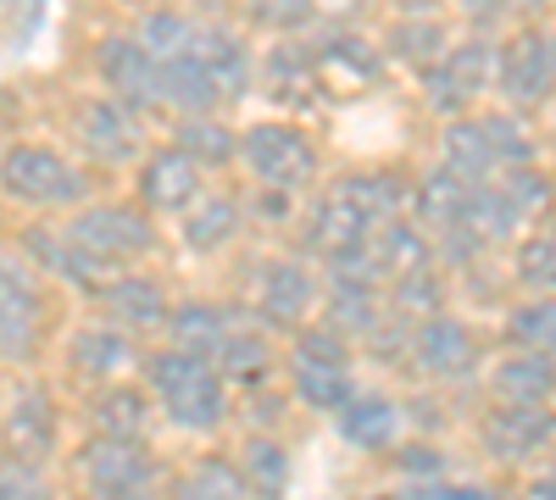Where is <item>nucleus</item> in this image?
Segmentation results:
<instances>
[{
  "mask_svg": "<svg viewBox=\"0 0 556 500\" xmlns=\"http://www.w3.org/2000/svg\"><path fill=\"white\" fill-rule=\"evenodd\" d=\"M495 190H501L506 206H513V217L523 222V229H529V222H540V217H551V206H556L551 172H540L534 162H529V167H513V172H501Z\"/></svg>",
  "mask_w": 556,
  "mask_h": 500,
  "instance_id": "nucleus-41",
  "label": "nucleus"
},
{
  "mask_svg": "<svg viewBox=\"0 0 556 500\" xmlns=\"http://www.w3.org/2000/svg\"><path fill=\"white\" fill-rule=\"evenodd\" d=\"M317 56L306 51V44L290 34V39H278L273 51H267V62H256V78H262V89L273 101H290V106H306V101H317Z\"/></svg>",
  "mask_w": 556,
  "mask_h": 500,
  "instance_id": "nucleus-25",
  "label": "nucleus"
},
{
  "mask_svg": "<svg viewBox=\"0 0 556 500\" xmlns=\"http://www.w3.org/2000/svg\"><path fill=\"white\" fill-rule=\"evenodd\" d=\"M401 473H412V478H440V450L406 445V450H401Z\"/></svg>",
  "mask_w": 556,
  "mask_h": 500,
  "instance_id": "nucleus-50",
  "label": "nucleus"
},
{
  "mask_svg": "<svg viewBox=\"0 0 556 500\" xmlns=\"http://www.w3.org/2000/svg\"><path fill=\"white\" fill-rule=\"evenodd\" d=\"M0 190L23 206H45V211H73L96 195L89 172L51 145H12L0 156Z\"/></svg>",
  "mask_w": 556,
  "mask_h": 500,
  "instance_id": "nucleus-3",
  "label": "nucleus"
},
{
  "mask_svg": "<svg viewBox=\"0 0 556 500\" xmlns=\"http://www.w3.org/2000/svg\"><path fill=\"white\" fill-rule=\"evenodd\" d=\"M151 418H156L151 389H139V384H128V379H112V384H101V395L89 400V423H96V434L146 439Z\"/></svg>",
  "mask_w": 556,
  "mask_h": 500,
  "instance_id": "nucleus-27",
  "label": "nucleus"
},
{
  "mask_svg": "<svg viewBox=\"0 0 556 500\" xmlns=\"http://www.w3.org/2000/svg\"><path fill=\"white\" fill-rule=\"evenodd\" d=\"M167 345H178V350H190V356H217V345H223V334H228V306L223 300H201V295H190V300H173L167 306Z\"/></svg>",
  "mask_w": 556,
  "mask_h": 500,
  "instance_id": "nucleus-28",
  "label": "nucleus"
},
{
  "mask_svg": "<svg viewBox=\"0 0 556 500\" xmlns=\"http://www.w3.org/2000/svg\"><path fill=\"white\" fill-rule=\"evenodd\" d=\"M173 145L190 156L201 172H223L240 162V128H228L217 112H201V117H178L173 128Z\"/></svg>",
  "mask_w": 556,
  "mask_h": 500,
  "instance_id": "nucleus-30",
  "label": "nucleus"
},
{
  "mask_svg": "<svg viewBox=\"0 0 556 500\" xmlns=\"http://www.w3.org/2000/svg\"><path fill=\"white\" fill-rule=\"evenodd\" d=\"M96 73H101V84H106V95H117L123 106H134V112H156V106H162V67H156V56H151L134 34L101 39Z\"/></svg>",
  "mask_w": 556,
  "mask_h": 500,
  "instance_id": "nucleus-11",
  "label": "nucleus"
},
{
  "mask_svg": "<svg viewBox=\"0 0 556 500\" xmlns=\"http://www.w3.org/2000/svg\"><path fill=\"white\" fill-rule=\"evenodd\" d=\"M45 272L23 245H0V361H28L45 339Z\"/></svg>",
  "mask_w": 556,
  "mask_h": 500,
  "instance_id": "nucleus-7",
  "label": "nucleus"
},
{
  "mask_svg": "<svg viewBox=\"0 0 556 500\" xmlns=\"http://www.w3.org/2000/svg\"><path fill=\"white\" fill-rule=\"evenodd\" d=\"M251 17L262 28H273L278 39H290L317 23V0H251Z\"/></svg>",
  "mask_w": 556,
  "mask_h": 500,
  "instance_id": "nucleus-47",
  "label": "nucleus"
},
{
  "mask_svg": "<svg viewBox=\"0 0 556 500\" xmlns=\"http://www.w3.org/2000/svg\"><path fill=\"white\" fill-rule=\"evenodd\" d=\"M78 151L101 167H128L139 162L151 145H146V112L123 106L117 95H96V101H78Z\"/></svg>",
  "mask_w": 556,
  "mask_h": 500,
  "instance_id": "nucleus-9",
  "label": "nucleus"
},
{
  "mask_svg": "<svg viewBox=\"0 0 556 500\" xmlns=\"http://www.w3.org/2000/svg\"><path fill=\"white\" fill-rule=\"evenodd\" d=\"M367 222L345 195H312V206H306V217H301V251L306 256H317V261H329V256H340V251H351V245H362L367 240Z\"/></svg>",
  "mask_w": 556,
  "mask_h": 500,
  "instance_id": "nucleus-21",
  "label": "nucleus"
},
{
  "mask_svg": "<svg viewBox=\"0 0 556 500\" xmlns=\"http://www.w3.org/2000/svg\"><path fill=\"white\" fill-rule=\"evenodd\" d=\"M513 272H518L523 290L556 295V222H551V217L529 222V234H523L518 251H513Z\"/></svg>",
  "mask_w": 556,
  "mask_h": 500,
  "instance_id": "nucleus-38",
  "label": "nucleus"
},
{
  "mask_svg": "<svg viewBox=\"0 0 556 500\" xmlns=\"http://www.w3.org/2000/svg\"><path fill=\"white\" fill-rule=\"evenodd\" d=\"M212 368L223 373V384H245V389H256L273 373V339H267L256 311L228 306V334H223V345L212 356Z\"/></svg>",
  "mask_w": 556,
  "mask_h": 500,
  "instance_id": "nucleus-20",
  "label": "nucleus"
},
{
  "mask_svg": "<svg viewBox=\"0 0 556 500\" xmlns=\"http://www.w3.org/2000/svg\"><path fill=\"white\" fill-rule=\"evenodd\" d=\"M495 400H518V406H540L556 395V356L545 350H506L490 373Z\"/></svg>",
  "mask_w": 556,
  "mask_h": 500,
  "instance_id": "nucleus-29",
  "label": "nucleus"
},
{
  "mask_svg": "<svg viewBox=\"0 0 556 500\" xmlns=\"http://www.w3.org/2000/svg\"><path fill=\"white\" fill-rule=\"evenodd\" d=\"M495 95L506 101V112H540L556 95V28L545 23H523L495 44Z\"/></svg>",
  "mask_w": 556,
  "mask_h": 500,
  "instance_id": "nucleus-2",
  "label": "nucleus"
},
{
  "mask_svg": "<svg viewBox=\"0 0 556 500\" xmlns=\"http://www.w3.org/2000/svg\"><path fill=\"white\" fill-rule=\"evenodd\" d=\"M240 478H245V495L256 500H285L290 489V450L278 439H245V450L235 457Z\"/></svg>",
  "mask_w": 556,
  "mask_h": 500,
  "instance_id": "nucleus-35",
  "label": "nucleus"
},
{
  "mask_svg": "<svg viewBox=\"0 0 556 500\" xmlns=\"http://www.w3.org/2000/svg\"><path fill=\"white\" fill-rule=\"evenodd\" d=\"M67 361H73L78 379L112 384V379H123L128 368H139V334H128L123 323H112V317H101V323H84V329H73V339H67Z\"/></svg>",
  "mask_w": 556,
  "mask_h": 500,
  "instance_id": "nucleus-17",
  "label": "nucleus"
},
{
  "mask_svg": "<svg viewBox=\"0 0 556 500\" xmlns=\"http://www.w3.org/2000/svg\"><path fill=\"white\" fill-rule=\"evenodd\" d=\"M401 406L390 400V395H379V389H356L340 412H334V428H340V439L345 445H356V450H395L401 445Z\"/></svg>",
  "mask_w": 556,
  "mask_h": 500,
  "instance_id": "nucleus-23",
  "label": "nucleus"
},
{
  "mask_svg": "<svg viewBox=\"0 0 556 500\" xmlns=\"http://www.w3.org/2000/svg\"><path fill=\"white\" fill-rule=\"evenodd\" d=\"M506 334L518 350H545L556 356V295H529L506 311Z\"/></svg>",
  "mask_w": 556,
  "mask_h": 500,
  "instance_id": "nucleus-43",
  "label": "nucleus"
},
{
  "mask_svg": "<svg viewBox=\"0 0 556 500\" xmlns=\"http://www.w3.org/2000/svg\"><path fill=\"white\" fill-rule=\"evenodd\" d=\"M173 500H245V478L228 457H206L173 484Z\"/></svg>",
  "mask_w": 556,
  "mask_h": 500,
  "instance_id": "nucleus-44",
  "label": "nucleus"
},
{
  "mask_svg": "<svg viewBox=\"0 0 556 500\" xmlns=\"http://www.w3.org/2000/svg\"><path fill=\"white\" fill-rule=\"evenodd\" d=\"M473 123H479V140H484V151L495 162V178L534 162V140H529V128H523L518 112H473Z\"/></svg>",
  "mask_w": 556,
  "mask_h": 500,
  "instance_id": "nucleus-37",
  "label": "nucleus"
},
{
  "mask_svg": "<svg viewBox=\"0 0 556 500\" xmlns=\"http://www.w3.org/2000/svg\"><path fill=\"white\" fill-rule=\"evenodd\" d=\"M367 251H374L384 284L401 279V272H412V267H429V261H434V240H429V229H424L412 211L374 222V229H367Z\"/></svg>",
  "mask_w": 556,
  "mask_h": 500,
  "instance_id": "nucleus-24",
  "label": "nucleus"
},
{
  "mask_svg": "<svg viewBox=\"0 0 556 500\" xmlns=\"http://www.w3.org/2000/svg\"><path fill=\"white\" fill-rule=\"evenodd\" d=\"M206 190V172L178 145H156L139 156V206L151 217H184Z\"/></svg>",
  "mask_w": 556,
  "mask_h": 500,
  "instance_id": "nucleus-13",
  "label": "nucleus"
},
{
  "mask_svg": "<svg viewBox=\"0 0 556 500\" xmlns=\"http://www.w3.org/2000/svg\"><path fill=\"white\" fill-rule=\"evenodd\" d=\"M351 356H356V339H345L329 323H301L295 339H290V361H329V368H351Z\"/></svg>",
  "mask_w": 556,
  "mask_h": 500,
  "instance_id": "nucleus-45",
  "label": "nucleus"
},
{
  "mask_svg": "<svg viewBox=\"0 0 556 500\" xmlns=\"http://www.w3.org/2000/svg\"><path fill=\"white\" fill-rule=\"evenodd\" d=\"M334 195H345L367 222L401 217V211L412 206V184H406L395 167H356V172H340V178H334Z\"/></svg>",
  "mask_w": 556,
  "mask_h": 500,
  "instance_id": "nucleus-26",
  "label": "nucleus"
},
{
  "mask_svg": "<svg viewBox=\"0 0 556 500\" xmlns=\"http://www.w3.org/2000/svg\"><path fill=\"white\" fill-rule=\"evenodd\" d=\"M240 222H245V206L235 195H217V190H201V201L184 211V245L195 256L206 251H223L228 240H240Z\"/></svg>",
  "mask_w": 556,
  "mask_h": 500,
  "instance_id": "nucleus-32",
  "label": "nucleus"
},
{
  "mask_svg": "<svg viewBox=\"0 0 556 500\" xmlns=\"http://www.w3.org/2000/svg\"><path fill=\"white\" fill-rule=\"evenodd\" d=\"M506 12H513V17H540L545 0H506Z\"/></svg>",
  "mask_w": 556,
  "mask_h": 500,
  "instance_id": "nucleus-51",
  "label": "nucleus"
},
{
  "mask_svg": "<svg viewBox=\"0 0 556 500\" xmlns=\"http://www.w3.org/2000/svg\"><path fill=\"white\" fill-rule=\"evenodd\" d=\"M78 478L89 500H156V462L146 439L89 434L78 445Z\"/></svg>",
  "mask_w": 556,
  "mask_h": 500,
  "instance_id": "nucleus-8",
  "label": "nucleus"
},
{
  "mask_svg": "<svg viewBox=\"0 0 556 500\" xmlns=\"http://www.w3.org/2000/svg\"><path fill=\"white\" fill-rule=\"evenodd\" d=\"M323 295V272L306 256H273L256 267V317L262 329H301L306 317L317 311Z\"/></svg>",
  "mask_w": 556,
  "mask_h": 500,
  "instance_id": "nucleus-10",
  "label": "nucleus"
},
{
  "mask_svg": "<svg viewBox=\"0 0 556 500\" xmlns=\"http://www.w3.org/2000/svg\"><path fill=\"white\" fill-rule=\"evenodd\" d=\"M556 439V412L540 400V406H518V400H501L495 412L484 418V450L495 462H529Z\"/></svg>",
  "mask_w": 556,
  "mask_h": 500,
  "instance_id": "nucleus-16",
  "label": "nucleus"
},
{
  "mask_svg": "<svg viewBox=\"0 0 556 500\" xmlns=\"http://www.w3.org/2000/svg\"><path fill=\"white\" fill-rule=\"evenodd\" d=\"M190 56H195L201 73L212 78V89H217L223 106H235V101L251 95V84H256V56H251L245 34H235L228 23H195Z\"/></svg>",
  "mask_w": 556,
  "mask_h": 500,
  "instance_id": "nucleus-14",
  "label": "nucleus"
},
{
  "mask_svg": "<svg viewBox=\"0 0 556 500\" xmlns=\"http://www.w3.org/2000/svg\"><path fill=\"white\" fill-rule=\"evenodd\" d=\"M529 500H556V467H551V473H545V478L529 489Z\"/></svg>",
  "mask_w": 556,
  "mask_h": 500,
  "instance_id": "nucleus-52",
  "label": "nucleus"
},
{
  "mask_svg": "<svg viewBox=\"0 0 556 500\" xmlns=\"http://www.w3.org/2000/svg\"><path fill=\"white\" fill-rule=\"evenodd\" d=\"M195 23H201V17H190V12H173V7H151L146 17H139L134 39L146 44V51H151L156 62H167V56H184V51H190V39H195Z\"/></svg>",
  "mask_w": 556,
  "mask_h": 500,
  "instance_id": "nucleus-42",
  "label": "nucleus"
},
{
  "mask_svg": "<svg viewBox=\"0 0 556 500\" xmlns=\"http://www.w3.org/2000/svg\"><path fill=\"white\" fill-rule=\"evenodd\" d=\"M445 272L429 261V267H412V272H401V279H390V311H401V317H412V323H424V317H434V311H445Z\"/></svg>",
  "mask_w": 556,
  "mask_h": 500,
  "instance_id": "nucleus-40",
  "label": "nucleus"
},
{
  "mask_svg": "<svg viewBox=\"0 0 556 500\" xmlns=\"http://www.w3.org/2000/svg\"><path fill=\"white\" fill-rule=\"evenodd\" d=\"M451 44V28L440 23V17H429V12H401L395 23H390V34H384V51H390V62H401V67H429L440 51Z\"/></svg>",
  "mask_w": 556,
  "mask_h": 500,
  "instance_id": "nucleus-33",
  "label": "nucleus"
},
{
  "mask_svg": "<svg viewBox=\"0 0 556 500\" xmlns=\"http://www.w3.org/2000/svg\"><path fill=\"white\" fill-rule=\"evenodd\" d=\"M23 256H28L39 272H51L56 284L78 290V295H101V284L112 279V267H106V261H96L78 240H67L62 229H45V222L23 234Z\"/></svg>",
  "mask_w": 556,
  "mask_h": 500,
  "instance_id": "nucleus-19",
  "label": "nucleus"
},
{
  "mask_svg": "<svg viewBox=\"0 0 556 500\" xmlns=\"http://www.w3.org/2000/svg\"><path fill=\"white\" fill-rule=\"evenodd\" d=\"M139 368H146V389L156 395V406L178 428L201 434V428H217L228 418V384H223V373L212 368L206 356L162 345L151 356H139Z\"/></svg>",
  "mask_w": 556,
  "mask_h": 500,
  "instance_id": "nucleus-1",
  "label": "nucleus"
},
{
  "mask_svg": "<svg viewBox=\"0 0 556 500\" xmlns=\"http://www.w3.org/2000/svg\"><path fill=\"white\" fill-rule=\"evenodd\" d=\"M290 384L323 418H334L340 406L356 395V373L351 368H329V361H290Z\"/></svg>",
  "mask_w": 556,
  "mask_h": 500,
  "instance_id": "nucleus-36",
  "label": "nucleus"
},
{
  "mask_svg": "<svg viewBox=\"0 0 556 500\" xmlns=\"http://www.w3.org/2000/svg\"><path fill=\"white\" fill-rule=\"evenodd\" d=\"M490 84H495V39L490 34L451 39L429 67H417V89H424V106L434 117H462Z\"/></svg>",
  "mask_w": 556,
  "mask_h": 500,
  "instance_id": "nucleus-6",
  "label": "nucleus"
},
{
  "mask_svg": "<svg viewBox=\"0 0 556 500\" xmlns=\"http://www.w3.org/2000/svg\"><path fill=\"white\" fill-rule=\"evenodd\" d=\"M473 361H479V339H473V329L462 323V317L434 311V317H424V323L412 329V368L424 379L456 384V379L473 373Z\"/></svg>",
  "mask_w": 556,
  "mask_h": 500,
  "instance_id": "nucleus-12",
  "label": "nucleus"
},
{
  "mask_svg": "<svg viewBox=\"0 0 556 500\" xmlns=\"http://www.w3.org/2000/svg\"><path fill=\"white\" fill-rule=\"evenodd\" d=\"M456 7H462V17H468L473 34H490V28H501V23H513L506 0H456Z\"/></svg>",
  "mask_w": 556,
  "mask_h": 500,
  "instance_id": "nucleus-48",
  "label": "nucleus"
},
{
  "mask_svg": "<svg viewBox=\"0 0 556 500\" xmlns=\"http://www.w3.org/2000/svg\"><path fill=\"white\" fill-rule=\"evenodd\" d=\"M468 178H456L451 167H429L424 178H417V184H412V217L417 222H424V229L434 234V229H451V222H462V217H468Z\"/></svg>",
  "mask_w": 556,
  "mask_h": 500,
  "instance_id": "nucleus-31",
  "label": "nucleus"
},
{
  "mask_svg": "<svg viewBox=\"0 0 556 500\" xmlns=\"http://www.w3.org/2000/svg\"><path fill=\"white\" fill-rule=\"evenodd\" d=\"M395 7H401V12H434L440 0H395Z\"/></svg>",
  "mask_w": 556,
  "mask_h": 500,
  "instance_id": "nucleus-53",
  "label": "nucleus"
},
{
  "mask_svg": "<svg viewBox=\"0 0 556 500\" xmlns=\"http://www.w3.org/2000/svg\"><path fill=\"white\" fill-rule=\"evenodd\" d=\"M56 439H62V418H56L51 389L23 384V389L12 395V406L0 412V445H7V457L51 462V457H56Z\"/></svg>",
  "mask_w": 556,
  "mask_h": 500,
  "instance_id": "nucleus-15",
  "label": "nucleus"
},
{
  "mask_svg": "<svg viewBox=\"0 0 556 500\" xmlns=\"http://www.w3.org/2000/svg\"><path fill=\"white\" fill-rule=\"evenodd\" d=\"M162 67V106H173L178 117H201V112H217L223 101H217V89H212V78L201 73V62L184 51V56H167V62H156Z\"/></svg>",
  "mask_w": 556,
  "mask_h": 500,
  "instance_id": "nucleus-34",
  "label": "nucleus"
},
{
  "mask_svg": "<svg viewBox=\"0 0 556 500\" xmlns=\"http://www.w3.org/2000/svg\"><path fill=\"white\" fill-rule=\"evenodd\" d=\"M0 500H56L51 478H45V462H23L0 450Z\"/></svg>",
  "mask_w": 556,
  "mask_h": 500,
  "instance_id": "nucleus-46",
  "label": "nucleus"
},
{
  "mask_svg": "<svg viewBox=\"0 0 556 500\" xmlns=\"http://www.w3.org/2000/svg\"><path fill=\"white\" fill-rule=\"evenodd\" d=\"M312 56H317V67H351L356 78H379V73H384L379 44L367 39V34H356V28H345V23L323 28V39H317Z\"/></svg>",
  "mask_w": 556,
  "mask_h": 500,
  "instance_id": "nucleus-39",
  "label": "nucleus"
},
{
  "mask_svg": "<svg viewBox=\"0 0 556 500\" xmlns=\"http://www.w3.org/2000/svg\"><path fill=\"white\" fill-rule=\"evenodd\" d=\"M62 234L117 272V267H139L156 251V217L146 206H123V201H84L73 206Z\"/></svg>",
  "mask_w": 556,
  "mask_h": 500,
  "instance_id": "nucleus-4",
  "label": "nucleus"
},
{
  "mask_svg": "<svg viewBox=\"0 0 556 500\" xmlns=\"http://www.w3.org/2000/svg\"><path fill=\"white\" fill-rule=\"evenodd\" d=\"M240 162H245V172L256 178L262 190H285V195L312 190L317 184V167H323L312 133L295 128V123H278V117L251 123L240 133Z\"/></svg>",
  "mask_w": 556,
  "mask_h": 500,
  "instance_id": "nucleus-5",
  "label": "nucleus"
},
{
  "mask_svg": "<svg viewBox=\"0 0 556 500\" xmlns=\"http://www.w3.org/2000/svg\"><path fill=\"white\" fill-rule=\"evenodd\" d=\"M101 311L112 317V323H123L128 334H151L167 323V284L156 279V272H139V267H117L112 279L101 284Z\"/></svg>",
  "mask_w": 556,
  "mask_h": 500,
  "instance_id": "nucleus-18",
  "label": "nucleus"
},
{
  "mask_svg": "<svg viewBox=\"0 0 556 500\" xmlns=\"http://www.w3.org/2000/svg\"><path fill=\"white\" fill-rule=\"evenodd\" d=\"M412 500H501V495H490V489H479V484H440V478H424L412 489Z\"/></svg>",
  "mask_w": 556,
  "mask_h": 500,
  "instance_id": "nucleus-49",
  "label": "nucleus"
},
{
  "mask_svg": "<svg viewBox=\"0 0 556 500\" xmlns=\"http://www.w3.org/2000/svg\"><path fill=\"white\" fill-rule=\"evenodd\" d=\"M323 323L340 329L345 339H367L379 329V317L390 311L384 290L367 284V279H340V272H323Z\"/></svg>",
  "mask_w": 556,
  "mask_h": 500,
  "instance_id": "nucleus-22",
  "label": "nucleus"
}]
</instances>
